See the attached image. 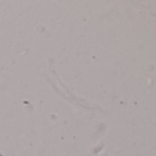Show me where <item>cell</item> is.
I'll list each match as a JSON object with an SVG mask.
<instances>
[{
    "label": "cell",
    "instance_id": "cell-1",
    "mask_svg": "<svg viewBox=\"0 0 156 156\" xmlns=\"http://www.w3.org/2000/svg\"><path fill=\"white\" fill-rule=\"evenodd\" d=\"M0 156H2V155H0Z\"/></svg>",
    "mask_w": 156,
    "mask_h": 156
}]
</instances>
